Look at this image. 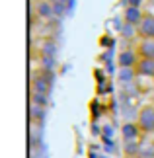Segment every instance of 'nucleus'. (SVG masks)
Here are the masks:
<instances>
[{
	"label": "nucleus",
	"instance_id": "obj_6",
	"mask_svg": "<svg viewBox=\"0 0 154 158\" xmlns=\"http://www.w3.org/2000/svg\"><path fill=\"white\" fill-rule=\"evenodd\" d=\"M121 135H123V141L125 143H131V141H137L139 135H140V129L137 125V121H127V123H123L121 127Z\"/></svg>",
	"mask_w": 154,
	"mask_h": 158
},
{
	"label": "nucleus",
	"instance_id": "obj_1",
	"mask_svg": "<svg viewBox=\"0 0 154 158\" xmlns=\"http://www.w3.org/2000/svg\"><path fill=\"white\" fill-rule=\"evenodd\" d=\"M137 125L143 135H152L154 133V104H146L139 109Z\"/></svg>",
	"mask_w": 154,
	"mask_h": 158
},
{
	"label": "nucleus",
	"instance_id": "obj_2",
	"mask_svg": "<svg viewBox=\"0 0 154 158\" xmlns=\"http://www.w3.org/2000/svg\"><path fill=\"white\" fill-rule=\"evenodd\" d=\"M139 59L140 57H139L137 49H123L117 55V64H119V69H135Z\"/></svg>",
	"mask_w": 154,
	"mask_h": 158
},
{
	"label": "nucleus",
	"instance_id": "obj_9",
	"mask_svg": "<svg viewBox=\"0 0 154 158\" xmlns=\"http://www.w3.org/2000/svg\"><path fill=\"white\" fill-rule=\"evenodd\" d=\"M47 119V107H41V106H29V121H31V125H39L43 127Z\"/></svg>",
	"mask_w": 154,
	"mask_h": 158
},
{
	"label": "nucleus",
	"instance_id": "obj_8",
	"mask_svg": "<svg viewBox=\"0 0 154 158\" xmlns=\"http://www.w3.org/2000/svg\"><path fill=\"white\" fill-rule=\"evenodd\" d=\"M135 49L140 59H154V39H139Z\"/></svg>",
	"mask_w": 154,
	"mask_h": 158
},
{
	"label": "nucleus",
	"instance_id": "obj_4",
	"mask_svg": "<svg viewBox=\"0 0 154 158\" xmlns=\"http://www.w3.org/2000/svg\"><path fill=\"white\" fill-rule=\"evenodd\" d=\"M144 18V12L135 6H125L123 10V23H131V26H139Z\"/></svg>",
	"mask_w": 154,
	"mask_h": 158
},
{
	"label": "nucleus",
	"instance_id": "obj_5",
	"mask_svg": "<svg viewBox=\"0 0 154 158\" xmlns=\"http://www.w3.org/2000/svg\"><path fill=\"white\" fill-rule=\"evenodd\" d=\"M35 14L43 20H55V6L51 0H39L35 4Z\"/></svg>",
	"mask_w": 154,
	"mask_h": 158
},
{
	"label": "nucleus",
	"instance_id": "obj_12",
	"mask_svg": "<svg viewBox=\"0 0 154 158\" xmlns=\"http://www.w3.org/2000/svg\"><path fill=\"white\" fill-rule=\"evenodd\" d=\"M31 104H33V106L47 107V106H49V94H37V92H31Z\"/></svg>",
	"mask_w": 154,
	"mask_h": 158
},
{
	"label": "nucleus",
	"instance_id": "obj_3",
	"mask_svg": "<svg viewBox=\"0 0 154 158\" xmlns=\"http://www.w3.org/2000/svg\"><path fill=\"white\" fill-rule=\"evenodd\" d=\"M139 37L140 39H154V16L144 14L143 22L139 23Z\"/></svg>",
	"mask_w": 154,
	"mask_h": 158
},
{
	"label": "nucleus",
	"instance_id": "obj_14",
	"mask_svg": "<svg viewBox=\"0 0 154 158\" xmlns=\"http://www.w3.org/2000/svg\"><path fill=\"white\" fill-rule=\"evenodd\" d=\"M127 6H135V8H140V4H143V0H125Z\"/></svg>",
	"mask_w": 154,
	"mask_h": 158
},
{
	"label": "nucleus",
	"instance_id": "obj_13",
	"mask_svg": "<svg viewBox=\"0 0 154 158\" xmlns=\"http://www.w3.org/2000/svg\"><path fill=\"white\" fill-rule=\"evenodd\" d=\"M55 53H57V45H55L53 41H47V43L43 45V55H49V57H55Z\"/></svg>",
	"mask_w": 154,
	"mask_h": 158
},
{
	"label": "nucleus",
	"instance_id": "obj_7",
	"mask_svg": "<svg viewBox=\"0 0 154 158\" xmlns=\"http://www.w3.org/2000/svg\"><path fill=\"white\" fill-rule=\"evenodd\" d=\"M137 74L143 78H154V59H139L137 63Z\"/></svg>",
	"mask_w": 154,
	"mask_h": 158
},
{
	"label": "nucleus",
	"instance_id": "obj_11",
	"mask_svg": "<svg viewBox=\"0 0 154 158\" xmlns=\"http://www.w3.org/2000/svg\"><path fill=\"white\" fill-rule=\"evenodd\" d=\"M121 35H123V39H135V37H139V26L123 23V27H121ZM139 39H140V37H139Z\"/></svg>",
	"mask_w": 154,
	"mask_h": 158
},
{
	"label": "nucleus",
	"instance_id": "obj_10",
	"mask_svg": "<svg viewBox=\"0 0 154 158\" xmlns=\"http://www.w3.org/2000/svg\"><path fill=\"white\" fill-rule=\"evenodd\" d=\"M139 78L137 69H119L117 70V82H121L123 86H131Z\"/></svg>",
	"mask_w": 154,
	"mask_h": 158
},
{
	"label": "nucleus",
	"instance_id": "obj_15",
	"mask_svg": "<svg viewBox=\"0 0 154 158\" xmlns=\"http://www.w3.org/2000/svg\"><path fill=\"white\" fill-rule=\"evenodd\" d=\"M152 104H154V92H152Z\"/></svg>",
	"mask_w": 154,
	"mask_h": 158
},
{
	"label": "nucleus",
	"instance_id": "obj_16",
	"mask_svg": "<svg viewBox=\"0 0 154 158\" xmlns=\"http://www.w3.org/2000/svg\"><path fill=\"white\" fill-rule=\"evenodd\" d=\"M33 2H35V4H37V2H39V0H33Z\"/></svg>",
	"mask_w": 154,
	"mask_h": 158
}]
</instances>
